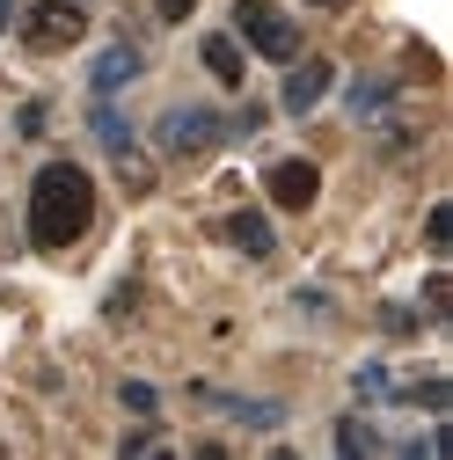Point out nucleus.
<instances>
[{"label": "nucleus", "instance_id": "obj_10", "mask_svg": "<svg viewBox=\"0 0 453 460\" xmlns=\"http://www.w3.org/2000/svg\"><path fill=\"white\" fill-rule=\"evenodd\" d=\"M219 242L242 249V256H271V249H278V234H271L263 212H226V219H219Z\"/></svg>", "mask_w": 453, "mask_h": 460}, {"label": "nucleus", "instance_id": "obj_12", "mask_svg": "<svg viewBox=\"0 0 453 460\" xmlns=\"http://www.w3.org/2000/svg\"><path fill=\"white\" fill-rule=\"evenodd\" d=\"M387 95H395V81H387V74H366V81L351 88V110H359V118H380Z\"/></svg>", "mask_w": 453, "mask_h": 460}, {"label": "nucleus", "instance_id": "obj_7", "mask_svg": "<svg viewBox=\"0 0 453 460\" xmlns=\"http://www.w3.org/2000/svg\"><path fill=\"white\" fill-rule=\"evenodd\" d=\"M139 66H147V59H139L132 44H102L95 59H88V88H95V95H118V88L139 81Z\"/></svg>", "mask_w": 453, "mask_h": 460}, {"label": "nucleus", "instance_id": "obj_9", "mask_svg": "<svg viewBox=\"0 0 453 460\" xmlns=\"http://www.w3.org/2000/svg\"><path fill=\"white\" fill-rule=\"evenodd\" d=\"M198 59H205V74H212L219 88H242V74H249V59H242V37H226V30H212V37L198 44Z\"/></svg>", "mask_w": 453, "mask_h": 460}, {"label": "nucleus", "instance_id": "obj_22", "mask_svg": "<svg viewBox=\"0 0 453 460\" xmlns=\"http://www.w3.org/2000/svg\"><path fill=\"white\" fill-rule=\"evenodd\" d=\"M8 22H15V0H0V30H8Z\"/></svg>", "mask_w": 453, "mask_h": 460}, {"label": "nucleus", "instance_id": "obj_11", "mask_svg": "<svg viewBox=\"0 0 453 460\" xmlns=\"http://www.w3.org/2000/svg\"><path fill=\"white\" fill-rule=\"evenodd\" d=\"M88 132H95L110 154H132V125L118 118V110H110V95H95V110H88Z\"/></svg>", "mask_w": 453, "mask_h": 460}, {"label": "nucleus", "instance_id": "obj_6", "mask_svg": "<svg viewBox=\"0 0 453 460\" xmlns=\"http://www.w3.org/2000/svg\"><path fill=\"white\" fill-rule=\"evenodd\" d=\"M198 402H205V410H219V417H235V424H249V431H278V424H286V402H256V394H212V387H198Z\"/></svg>", "mask_w": 453, "mask_h": 460}, {"label": "nucleus", "instance_id": "obj_2", "mask_svg": "<svg viewBox=\"0 0 453 460\" xmlns=\"http://www.w3.org/2000/svg\"><path fill=\"white\" fill-rule=\"evenodd\" d=\"M15 30H22V44L37 51V59H51V51H74L88 37V8L81 0H30V8L15 15Z\"/></svg>", "mask_w": 453, "mask_h": 460}, {"label": "nucleus", "instance_id": "obj_5", "mask_svg": "<svg viewBox=\"0 0 453 460\" xmlns=\"http://www.w3.org/2000/svg\"><path fill=\"white\" fill-rule=\"evenodd\" d=\"M263 190H271L278 212H307V205L322 198V168L300 161V154H286V161H271V168H263Z\"/></svg>", "mask_w": 453, "mask_h": 460}, {"label": "nucleus", "instance_id": "obj_15", "mask_svg": "<svg viewBox=\"0 0 453 460\" xmlns=\"http://www.w3.org/2000/svg\"><path fill=\"white\" fill-rule=\"evenodd\" d=\"M118 402H125L132 417H154V410H161V394H154L147 380H125V394H118Z\"/></svg>", "mask_w": 453, "mask_h": 460}, {"label": "nucleus", "instance_id": "obj_21", "mask_svg": "<svg viewBox=\"0 0 453 460\" xmlns=\"http://www.w3.org/2000/svg\"><path fill=\"white\" fill-rule=\"evenodd\" d=\"M307 8H322V15H344V8H351V0H307Z\"/></svg>", "mask_w": 453, "mask_h": 460}, {"label": "nucleus", "instance_id": "obj_16", "mask_svg": "<svg viewBox=\"0 0 453 460\" xmlns=\"http://www.w3.org/2000/svg\"><path fill=\"white\" fill-rule=\"evenodd\" d=\"M424 242L446 256V242H453V205H431V219H424Z\"/></svg>", "mask_w": 453, "mask_h": 460}, {"label": "nucleus", "instance_id": "obj_20", "mask_svg": "<svg viewBox=\"0 0 453 460\" xmlns=\"http://www.w3.org/2000/svg\"><path fill=\"white\" fill-rule=\"evenodd\" d=\"M380 322H387V336H410V329H417V314H410V307H387Z\"/></svg>", "mask_w": 453, "mask_h": 460}, {"label": "nucleus", "instance_id": "obj_19", "mask_svg": "<svg viewBox=\"0 0 453 460\" xmlns=\"http://www.w3.org/2000/svg\"><path fill=\"white\" fill-rule=\"evenodd\" d=\"M359 394H387V366H359Z\"/></svg>", "mask_w": 453, "mask_h": 460}, {"label": "nucleus", "instance_id": "obj_13", "mask_svg": "<svg viewBox=\"0 0 453 460\" xmlns=\"http://www.w3.org/2000/svg\"><path fill=\"white\" fill-rule=\"evenodd\" d=\"M403 402H410V410H446L453 387H446V380H417V387H403Z\"/></svg>", "mask_w": 453, "mask_h": 460}, {"label": "nucleus", "instance_id": "obj_1", "mask_svg": "<svg viewBox=\"0 0 453 460\" xmlns=\"http://www.w3.org/2000/svg\"><path fill=\"white\" fill-rule=\"evenodd\" d=\"M95 226V183L81 161H44L30 176V242L37 249H74Z\"/></svg>", "mask_w": 453, "mask_h": 460}, {"label": "nucleus", "instance_id": "obj_17", "mask_svg": "<svg viewBox=\"0 0 453 460\" xmlns=\"http://www.w3.org/2000/svg\"><path fill=\"white\" fill-rule=\"evenodd\" d=\"M15 132H22V139H37V132H44V102H22V118H15Z\"/></svg>", "mask_w": 453, "mask_h": 460}, {"label": "nucleus", "instance_id": "obj_4", "mask_svg": "<svg viewBox=\"0 0 453 460\" xmlns=\"http://www.w3.org/2000/svg\"><path fill=\"white\" fill-rule=\"evenodd\" d=\"M154 139H161V154H212L226 139V118L219 110H198V102H176V110H161Z\"/></svg>", "mask_w": 453, "mask_h": 460}, {"label": "nucleus", "instance_id": "obj_3", "mask_svg": "<svg viewBox=\"0 0 453 460\" xmlns=\"http://www.w3.org/2000/svg\"><path fill=\"white\" fill-rule=\"evenodd\" d=\"M235 37H242L249 51H263L271 66H293V59H300V30L278 15L271 0H242V8H235Z\"/></svg>", "mask_w": 453, "mask_h": 460}, {"label": "nucleus", "instance_id": "obj_8", "mask_svg": "<svg viewBox=\"0 0 453 460\" xmlns=\"http://www.w3.org/2000/svg\"><path fill=\"white\" fill-rule=\"evenodd\" d=\"M329 88H336V66H329V59H300V66L286 74V95H278V102H286L293 118H307V110H315Z\"/></svg>", "mask_w": 453, "mask_h": 460}, {"label": "nucleus", "instance_id": "obj_14", "mask_svg": "<svg viewBox=\"0 0 453 460\" xmlns=\"http://www.w3.org/2000/svg\"><path fill=\"white\" fill-rule=\"evenodd\" d=\"M336 446H344V453H380L373 424H359V417H344V424H336Z\"/></svg>", "mask_w": 453, "mask_h": 460}, {"label": "nucleus", "instance_id": "obj_18", "mask_svg": "<svg viewBox=\"0 0 453 460\" xmlns=\"http://www.w3.org/2000/svg\"><path fill=\"white\" fill-rule=\"evenodd\" d=\"M191 8H198V0H154V15H161V22H191Z\"/></svg>", "mask_w": 453, "mask_h": 460}]
</instances>
